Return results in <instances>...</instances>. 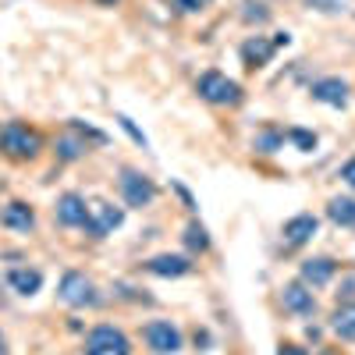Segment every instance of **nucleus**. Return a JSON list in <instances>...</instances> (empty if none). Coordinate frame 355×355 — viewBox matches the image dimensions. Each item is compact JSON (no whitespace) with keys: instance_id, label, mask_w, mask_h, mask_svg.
I'll use <instances>...</instances> for the list:
<instances>
[{"instance_id":"nucleus-1","label":"nucleus","mask_w":355,"mask_h":355,"mask_svg":"<svg viewBox=\"0 0 355 355\" xmlns=\"http://www.w3.org/2000/svg\"><path fill=\"white\" fill-rule=\"evenodd\" d=\"M0 153L15 164H28L43 153V132L25 125V121H8L0 128Z\"/></svg>"},{"instance_id":"nucleus-2","label":"nucleus","mask_w":355,"mask_h":355,"mask_svg":"<svg viewBox=\"0 0 355 355\" xmlns=\"http://www.w3.org/2000/svg\"><path fill=\"white\" fill-rule=\"evenodd\" d=\"M121 224H125V210H121V206H114L107 199L85 202V224L82 227L93 234V239H107V234H114Z\"/></svg>"},{"instance_id":"nucleus-3","label":"nucleus","mask_w":355,"mask_h":355,"mask_svg":"<svg viewBox=\"0 0 355 355\" xmlns=\"http://www.w3.org/2000/svg\"><path fill=\"white\" fill-rule=\"evenodd\" d=\"M196 89H199V96H202L206 103H217V107H234V103L242 100V85L231 82L224 71H206V75H199Z\"/></svg>"},{"instance_id":"nucleus-4","label":"nucleus","mask_w":355,"mask_h":355,"mask_svg":"<svg viewBox=\"0 0 355 355\" xmlns=\"http://www.w3.org/2000/svg\"><path fill=\"white\" fill-rule=\"evenodd\" d=\"M85 355H132V341L125 331L100 323V327L85 334Z\"/></svg>"},{"instance_id":"nucleus-5","label":"nucleus","mask_w":355,"mask_h":355,"mask_svg":"<svg viewBox=\"0 0 355 355\" xmlns=\"http://www.w3.org/2000/svg\"><path fill=\"white\" fill-rule=\"evenodd\" d=\"M57 295H61V302L75 306V309H85V306H96L100 302V295H96V284L89 281L85 274L78 270H68L61 277V288H57Z\"/></svg>"},{"instance_id":"nucleus-6","label":"nucleus","mask_w":355,"mask_h":355,"mask_svg":"<svg viewBox=\"0 0 355 355\" xmlns=\"http://www.w3.org/2000/svg\"><path fill=\"white\" fill-rule=\"evenodd\" d=\"M121 196L128 206H135V210H142V206H150L157 199V185L150 182L146 174L132 171V167H121Z\"/></svg>"},{"instance_id":"nucleus-7","label":"nucleus","mask_w":355,"mask_h":355,"mask_svg":"<svg viewBox=\"0 0 355 355\" xmlns=\"http://www.w3.org/2000/svg\"><path fill=\"white\" fill-rule=\"evenodd\" d=\"M288 43H291V36H288V33H277V40L252 36V40H245V43H242V61H245V68H263V64H270L274 50H277V46H288Z\"/></svg>"},{"instance_id":"nucleus-8","label":"nucleus","mask_w":355,"mask_h":355,"mask_svg":"<svg viewBox=\"0 0 355 355\" xmlns=\"http://www.w3.org/2000/svg\"><path fill=\"white\" fill-rule=\"evenodd\" d=\"M142 338H146V345H150L157 355H174L178 348H182V334H178V327H174V323H167V320L146 323Z\"/></svg>"},{"instance_id":"nucleus-9","label":"nucleus","mask_w":355,"mask_h":355,"mask_svg":"<svg viewBox=\"0 0 355 355\" xmlns=\"http://www.w3.org/2000/svg\"><path fill=\"white\" fill-rule=\"evenodd\" d=\"M53 214H57V224H64V227H82V224H85V199H82L78 192H64L61 199H57Z\"/></svg>"},{"instance_id":"nucleus-10","label":"nucleus","mask_w":355,"mask_h":355,"mask_svg":"<svg viewBox=\"0 0 355 355\" xmlns=\"http://www.w3.org/2000/svg\"><path fill=\"white\" fill-rule=\"evenodd\" d=\"M281 302H284V309H288V313H299V316L316 313V299H313V291H309L302 281L284 284V291H281Z\"/></svg>"},{"instance_id":"nucleus-11","label":"nucleus","mask_w":355,"mask_h":355,"mask_svg":"<svg viewBox=\"0 0 355 355\" xmlns=\"http://www.w3.org/2000/svg\"><path fill=\"white\" fill-rule=\"evenodd\" d=\"M313 100L327 103V107H345L348 103V85L341 78H320V82H313Z\"/></svg>"},{"instance_id":"nucleus-12","label":"nucleus","mask_w":355,"mask_h":355,"mask_svg":"<svg viewBox=\"0 0 355 355\" xmlns=\"http://www.w3.org/2000/svg\"><path fill=\"white\" fill-rule=\"evenodd\" d=\"M313 234H316V217H313V214H299V217H291V220L284 224V245L295 249V245L309 242Z\"/></svg>"},{"instance_id":"nucleus-13","label":"nucleus","mask_w":355,"mask_h":355,"mask_svg":"<svg viewBox=\"0 0 355 355\" xmlns=\"http://www.w3.org/2000/svg\"><path fill=\"white\" fill-rule=\"evenodd\" d=\"M0 224L11 227V231H33L36 227V214L28 202H8L4 214H0Z\"/></svg>"},{"instance_id":"nucleus-14","label":"nucleus","mask_w":355,"mask_h":355,"mask_svg":"<svg viewBox=\"0 0 355 355\" xmlns=\"http://www.w3.org/2000/svg\"><path fill=\"white\" fill-rule=\"evenodd\" d=\"M338 270V263L327 259V256H320V259H306L302 263V284H313V288H323Z\"/></svg>"},{"instance_id":"nucleus-15","label":"nucleus","mask_w":355,"mask_h":355,"mask_svg":"<svg viewBox=\"0 0 355 355\" xmlns=\"http://www.w3.org/2000/svg\"><path fill=\"white\" fill-rule=\"evenodd\" d=\"M146 270L157 274V277H185L192 270V263L185 256H153L146 263Z\"/></svg>"},{"instance_id":"nucleus-16","label":"nucleus","mask_w":355,"mask_h":355,"mask_svg":"<svg viewBox=\"0 0 355 355\" xmlns=\"http://www.w3.org/2000/svg\"><path fill=\"white\" fill-rule=\"evenodd\" d=\"M8 284L18 291V295H36L40 288H43V274L40 270H28V266H15V270L8 274Z\"/></svg>"},{"instance_id":"nucleus-17","label":"nucleus","mask_w":355,"mask_h":355,"mask_svg":"<svg viewBox=\"0 0 355 355\" xmlns=\"http://www.w3.org/2000/svg\"><path fill=\"white\" fill-rule=\"evenodd\" d=\"M331 327H334V334H338V338L355 341V299H352V302H341V306L334 309Z\"/></svg>"},{"instance_id":"nucleus-18","label":"nucleus","mask_w":355,"mask_h":355,"mask_svg":"<svg viewBox=\"0 0 355 355\" xmlns=\"http://www.w3.org/2000/svg\"><path fill=\"white\" fill-rule=\"evenodd\" d=\"M327 217L341 227H352L355 224V199H331L327 202Z\"/></svg>"},{"instance_id":"nucleus-19","label":"nucleus","mask_w":355,"mask_h":355,"mask_svg":"<svg viewBox=\"0 0 355 355\" xmlns=\"http://www.w3.org/2000/svg\"><path fill=\"white\" fill-rule=\"evenodd\" d=\"M185 245L192 249V252H206V249H210V239H206V227L202 224H189V231H185Z\"/></svg>"},{"instance_id":"nucleus-20","label":"nucleus","mask_w":355,"mask_h":355,"mask_svg":"<svg viewBox=\"0 0 355 355\" xmlns=\"http://www.w3.org/2000/svg\"><path fill=\"white\" fill-rule=\"evenodd\" d=\"M309 8L323 11V15H334V11H345L348 0H309Z\"/></svg>"},{"instance_id":"nucleus-21","label":"nucleus","mask_w":355,"mask_h":355,"mask_svg":"<svg viewBox=\"0 0 355 355\" xmlns=\"http://www.w3.org/2000/svg\"><path fill=\"white\" fill-rule=\"evenodd\" d=\"M288 139H291V142H299L302 150H313V146H316V135H309V132H299V128H291V132H288Z\"/></svg>"},{"instance_id":"nucleus-22","label":"nucleus","mask_w":355,"mask_h":355,"mask_svg":"<svg viewBox=\"0 0 355 355\" xmlns=\"http://www.w3.org/2000/svg\"><path fill=\"white\" fill-rule=\"evenodd\" d=\"M174 4L182 8V11H202V8H210L214 0H174Z\"/></svg>"},{"instance_id":"nucleus-23","label":"nucleus","mask_w":355,"mask_h":355,"mask_svg":"<svg viewBox=\"0 0 355 355\" xmlns=\"http://www.w3.org/2000/svg\"><path fill=\"white\" fill-rule=\"evenodd\" d=\"M117 121H121V128H125V132H128V135H132V139H135L139 146H146V135H142V132H139V128H135V125L128 121V117H125V114H121V117H117Z\"/></svg>"},{"instance_id":"nucleus-24","label":"nucleus","mask_w":355,"mask_h":355,"mask_svg":"<svg viewBox=\"0 0 355 355\" xmlns=\"http://www.w3.org/2000/svg\"><path fill=\"white\" fill-rule=\"evenodd\" d=\"M341 178H345V182H348V185L355 189V160H348V164L341 167Z\"/></svg>"},{"instance_id":"nucleus-25","label":"nucleus","mask_w":355,"mask_h":355,"mask_svg":"<svg viewBox=\"0 0 355 355\" xmlns=\"http://www.w3.org/2000/svg\"><path fill=\"white\" fill-rule=\"evenodd\" d=\"M277 355H309L306 348H299V345H281V352Z\"/></svg>"},{"instance_id":"nucleus-26","label":"nucleus","mask_w":355,"mask_h":355,"mask_svg":"<svg viewBox=\"0 0 355 355\" xmlns=\"http://www.w3.org/2000/svg\"><path fill=\"white\" fill-rule=\"evenodd\" d=\"M0 355H8V341H4V334H0Z\"/></svg>"},{"instance_id":"nucleus-27","label":"nucleus","mask_w":355,"mask_h":355,"mask_svg":"<svg viewBox=\"0 0 355 355\" xmlns=\"http://www.w3.org/2000/svg\"><path fill=\"white\" fill-rule=\"evenodd\" d=\"M96 4H117V0H96Z\"/></svg>"}]
</instances>
